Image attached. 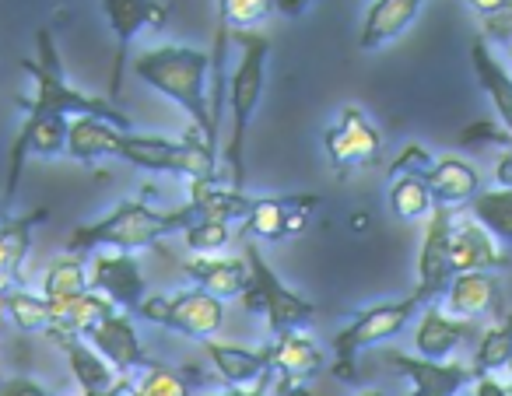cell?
<instances>
[{"mask_svg": "<svg viewBox=\"0 0 512 396\" xmlns=\"http://www.w3.org/2000/svg\"><path fill=\"white\" fill-rule=\"evenodd\" d=\"M134 74L158 95L176 102L193 123V134L218 148L211 120V57L193 46H151L134 60Z\"/></svg>", "mask_w": 512, "mask_h": 396, "instance_id": "obj_1", "label": "cell"}, {"mask_svg": "<svg viewBox=\"0 0 512 396\" xmlns=\"http://www.w3.org/2000/svg\"><path fill=\"white\" fill-rule=\"evenodd\" d=\"M193 207L183 204L176 211H158V207L144 204V200H120L109 214L78 225L67 239V253H95V249H123V253H137V249H151L155 242L169 239V235H183L193 225Z\"/></svg>", "mask_w": 512, "mask_h": 396, "instance_id": "obj_2", "label": "cell"}, {"mask_svg": "<svg viewBox=\"0 0 512 396\" xmlns=\"http://www.w3.org/2000/svg\"><path fill=\"white\" fill-rule=\"evenodd\" d=\"M232 43L239 46V64L228 74V144L221 151V165L228 172V186L242 190L246 179V134L253 123L256 109L264 102V85H267V60H271V39L264 32H232Z\"/></svg>", "mask_w": 512, "mask_h": 396, "instance_id": "obj_3", "label": "cell"}, {"mask_svg": "<svg viewBox=\"0 0 512 396\" xmlns=\"http://www.w3.org/2000/svg\"><path fill=\"white\" fill-rule=\"evenodd\" d=\"M36 60H22L25 74L32 78L36 85V99H25L22 109L29 116H95V120H106L120 130H130V116L123 113L116 102L102 99V95L92 92H81L74 88L71 81L64 78V67H60V53L57 43H53V32L50 29H39L36 32Z\"/></svg>", "mask_w": 512, "mask_h": 396, "instance_id": "obj_4", "label": "cell"}, {"mask_svg": "<svg viewBox=\"0 0 512 396\" xmlns=\"http://www.w3.org/2000/svg\"><path fill=\"white\" fill-rule=\"evenodd\" d=\"M425 305H428V298L414 288L411 295L400 298V302H379V305L362 309L348 326H344V330H337L334 365H330V372H334L341 382H351V386L362 382V372H358V354H362L365 347H376V344H383V340L397 337V333L404 330L414 316H421Z\"/></svg>", "mask_w": 512, "mask_h": 396, "instance_id": "obj_5", "label": "cell"}, {"mask_svg": "<svg viewBox=\"0 0 512 396\" xmlns=\"http://www.w3.org/2000/svg\"><path fill=\"white\" fill-rule=\"evenodd\" d=\"M116 158L148 172H176V176L190 179V183L193 179H221L218 148L197 134H190L186 141H172V137L123 130L120 144H116Z\"/></svg>", "mask_w": 512, "mask_h": 396, "instance_id": "obj_6", "label": "cell"}, {"mask_svg": "<svg viewBox=\"0 0 512 396\" xmlns=\"http://www.w3.org/2000/svg\"><path fill=\"white\" fill-rule=\"evenodd\" d=\"M246 263H249V288L242 291V305L249 312H264L271 337L285 330H306L316 323V302L302 298L278 277V270L264 260L256 242H246Z\"/></svg>", "mask_w": 512, "mask_h": 396, "instance_id": "obj_7", "label": "cell"}, {"mask_svg": "<svg viewBox=\"0 0 512 396\" xmlns=\"http://www.w3.org/2000/svg\"><path fill=\"white\" fill-rule=\"evenodd\" d=\"M134 316L183 337L211 340L225 326V302L204 288H186L179 295H144Z\"/></svg>", "mask_w": 512, "mask_h": 396, "instance_id": "obj_8", "label": "cell"}, {"mask_svg": "<svg viewBox=\"0 0 512 396\" xmlns=\"http://www.w3.org/2000/svg\"><path fill=\"white\" fill-rule=\"evenodd\" d=\"M46 337L67 354V365H71V375L78 382L81 396H130L134 389V375H120L85 337L78 333H67L50 326Z\"/></svg>", "mask_w": 512, "mask_h": 396, "instance_id": "obj_9", "label": "cell"}, {"mask_svg": "<svg viewBox=\"0 0 512 396\" xmlns=\"http://www.w3.org/2000/svg\"><path fill=\"white\" fill-rule=\"evenodd\" d=\"M102 15H106L109 29L116 36V57H113V74H109V88L120 92L123 85V67H127V53L134 46V39L144 29H162L169 22V8L162 0H99Z\"/></svg>", "mask_w": 512, "mask_h": 396, "instance_id": "obj_10", "label": "cell"}, {"mask_svg": "<svg viewBox=\"0 0 512 396\" xmlns=\"http://www.w3.org/2000/svg\"><path fill=\"white\" fill-rule=\"evenodd\" d=\"M88 288L116 305L120 312L134 316L144 302V270L134 253L123 249H95L92 267H88Z\"/></svg>", "mask_w": 512, "mask_h": 396, "instance_id": "obj_11", "label": "cell"}, {"mask_svg": "<svg viewBox=\"0 0 512 396\" xmlns=\"http://www.w3.org/2000/svg\"><path fill=\"white\" fill-rule=\"evenodd\" d=\"M453 225H456L453 207H435L425 218V235H421V253H418V291L428 302H439L442 291L453 281V267H449Z\"/></svg>", "mask_w": 512, "mask_h": 396, "instance_id": "obj_12", "label": "cell"}, {"mask_svg": "<svg viewBox=\"0 0 512 396\" xmlns=\"http://www.w3.org/2000/svg\"><path fill=\"white\" fill-rule=\"evenodd\" d=\"M386 365H393V372L411 382L407 396H460L477 379V368L463 365V361H432L421 354L390 351Z\"/></svg>", "mask_w": 512, "mask_h": 396, "instance_id": "obj_13", "label": "cell"}, {"mask_svg": "<svg viewBox=\"0 0 512 396\" xmlns=\"http://www.w3.org/2000/svg\"><path fill=\"white\" fill-rule=\"evenodd\" d=\"M67 116H25L22 130L11 144L8 162V190H4V207L18 193V179L25 172L29 158H60L67 155Z\"/></svg>", "mask_w": 512, "mask_h": 396, "instance_id": "obj_14", "label": "cell"}, {"mask_svg": "<svg viewBox=\"0 0 512 396\" xmlns=\"http://www.w3.org/2000/svg\"><path fill=\"white\" fill-rule=\"evenodd\" d=\"M81 337L109 361L120 375H137L141 368H148V351H144L141 337H137V326H134V316L130 312H106L102 319H95Z\"/></svg>", "mask_w": 512, "mask_h": 396, "instance_id": "obj_15", "label": "cell"}, {"mask_svg": "<svg viewBox=\"0 0 512 396\" xmlns=\"http://www.w3.org/2000/svg\"><path fill=\"white\" fill-rule=\"evenodd\" d=\"M320 207V197H260L242 218L246 239L281 242L306 232L309 214Z\"/></svg>", "mask_w": 512, "mask_h": 396, "instance_id": "obj_16", "label": "cell"}, {"mask_svg": "<svg viewBox=\"0 0 512 396\" xmlns=\"http://www.w3.org/2000/svg\"><path fill=\"white\" fill-rule=\"evenodd\" d=\"M323 148H327V158L337 172H348L355 165L376 162L379 151H383V137H379V130L372 127L362 109L348 106L341 113V120L323 134Z\"/></svg>", "mask_w": 512, "mask_h": 396, "instance_id": "obj_17", "label": "cell"}, {"mask_svg": "<svg viewBox=\"0 0 512 396\" xmlns=\"http://www.w3.org/2000/svg\"><path fill=\"white\" fill-rule=\"evenodd\" d=\"M323 365L327 358L306 330H285L271 340V368L285 396H306V382L316 379Z\"/></svg>", "mask_w": 512, "mask_h": 396, "instance_id": "obj_18", "label": "cell"}, {"mask_svg": "<svg viewBox=\"0 0 512 396\" xmlns=\"http://www.w3.org/2000/svg\"><path fill=\"white\" fill-rule=\"evenodd\" d=\"M470 337H481L477 319H456L439 302H428L421 309L418 326H414V354L432 361H449L453 351H460Z\"/></svg>", "mask_w": 512, "mask_h": 396, "instance_id": "obj_19", "label": "cell"}, {"mask_svg": "<svg viewBox=\"0 0 512 396\" xmlns=\"http://www.w3.org/2000/svg\"><path fill=\"white\" fill-rule=\"evenodd\" d=\"M439 305L456 319H481V316H495L502 319L505 305H502V288H498L495 274L491 270H474V274H456L449 281V288L442 291Z\"/></svg>", "mask_w": 512, "mask_h": 396, "instance_id": "obj_20", "label": "cell"}, {"mask_svg": "<svg viewBox=\"0 0 512 396\" xmlns=\"http://www.w3.org/2000/svg\"><path fill=\"white\" fill-rule=\"evenodd\" d=\"M512 256L505 253V246H498L488 235V228H481L474 218H460L456 214L453 225V246H449V267L456 274H474V270H498L509 267Z\"/></svg>", "mask_w": 512, "mask_h": 396, "instance_id": "obj_21", "label": "cell"}, {"mask_svg": "<svg viewBox=\"0 0 512 396\" xmlns=\"http://www.w3.org/2000/svg\"><path fill=\"white\" fill-rule=\"evenodd\" d=\"M204 354L211 358V368L228 382V386H253L256 379H264L271 368V344L264 347H242L232 340H200Z\"/></svg>", "mask_w": 512, "mask_h": 396, "instance_id": "obj_22", "label": "cell"}, {"mask_svg": "<svg viewBox=\"0 0 512 396\" xmlns=\"http://www.w3.org/2000/svg\"><path fill=\"white\" fill-rule=\"evenodd\" d=\"M183 274L193 281V288L211 291L214 298H242L249 288V263L246 256H190L183 263Z\"/></svg>", "mask_w": 512, "mask_h": 396, "instance_id": "obj_23", "label": "cell"}, {"mask_svg": "<svg viewBox=\"0 0 512 396\" xmlns=\"http://www.w3.org/2000/svg\"><path fill=\"white\" fill-rule=\"evenodd\" d=\"M421 8H425V0H372L369 11H365L358 46H362L365 53L390 46L393 39H400L411 29L414 18L421 15Z\"/></svg>", "mask_w": 512, "mask_h": 396, "instance_id": "obj_24", "label": "cell"}, {"mask_svg": "<svg viewBox=\"0 0 512 396\" xmlns=\"http://www.w3.org/2000/svg\"><path fill=\"white\" fill-rule=\"evenodd\" d=\"M425 183H428V190H432L435 207H453V211L467 207L470 200L477 197V190H481L477 169L456 155L435 158V165L425 172Z\"/></svg>", "mask_w": 512, "mask_h": 396, "instance_id": "obj_25", "label": "cell"}, {"mask_svg": "<svg viewBox=\"0 0 512 396\" xmlns=\"http://www.w3.org/2000/svg\"><path fill=\"white\" fill-rule=\"evenodd\" d=\"M470 64H474V74L481 81V88L488 92L491 106L498 113V123L512 134V74L502 60L491 53V46L484 39H474L470 46Z\"/></svg>", "mask_w": 512, "mask_h": 396, "instance_id": "obj_26", "label": "cell"}, {"mask_svg": "<svg viewBox=\"0 0 512 396\" xmlns=\"http://www.w3.org/2000/svg\"><path fill=\"white\" fill-rule=\"evenodd\" d=\"M197 218H221V221H242L249 214V207L256 204L253 197H246L235 186L221 183V179H193L190 183V200Z\"/></svg>", "mask_w": 512, "mask_h": 396, "instance_id": "obj_27", "label": "cell"}, {"mask_svg": "<svg viewBox=\"0 0 512 396\" xmlns=\"http://www.w3.org/2000/svg\"><path fill=\"white\" fill-rule=\"evenodd\" d=\"M120 127L95 116H71L67 123V158L74 162H99V158H116L120 144Z\"/></svg>", "mask_w": 512, "mask_h": 396, "instance_id": "obj_28", "label": "cell"}, {"mask_svg": "<svg viewBox=\"0 0 512 396\" xmlns=\"http://www.w3.org/2000/svg\"><path fill=\"white\" fill-rule=\"evenodd\" d=\"M467 214L498 246L512 249V186H491V190H477V197L467 204Z\"/></svg>", "mask_w": 512, "mask_h": 396, "instance_id": "obj_29", "label": "cell"}, {"mask_svg": "<svg viewBox=\"0 0 512 396\" xmlns=\"http://www.w3.org/2000/svg\"><path fill=\"white\" fill-rule=\"evenodd\" d=\"M116 305L109 298H102L99 291H81L74 298H64V302H50V312H53V326L57 330H67V333H85L95 319H102L106 312H113Z\"/></svg>", "mask_w": 512, "mask_h": 396, "instance_id": "obj_30", "label": "cell"}, {"mask_svg": "<svg viewBox=\"0 0 512 396\" xmlns=\"http://www.w3.org/2000/svg\"><path fill=\"white\" fill-rule=\"evenodd\" d=\"M88 291V260L78 253H64L46 267L43 274V298L46 302H64Z\"/></svg>", "mask_w": 512, "mask_h": 396, "instance_id": "obj_31", "label": "cell"}, {"mask_svg": "<svg viewBox=\"0 0 512 396\" xmlns=\"http://www.w3.org/2000/svg\"><path fill=\"white\" fill-rule=\"evenodd\" d=\"M390 211L400 221H425L435 211L432 190L421 176H393L390 183Z\"/></svg>", "mask_w": 512, "mask_h": 396, "instance_id": "obj_32", "label": "cell"}, {"mask_svg": "<svg viewBox=\"0 0 512 396\" xmlns=\"http://www.w3.org/2000/svg\"><path fill=\"white\" fill-rule=\"evenodd\" d=\"M4 309H8V319L22 333H46L53 326L50 302H46L43 295H32V291H25V288L4 291Z\"/></svg>", "mask_w": 512, "mask_h": 396, "instance_id": "obj_33", "label": "cell"}, {"mask_svg": "<svg viewBox=\"0 0 512 396\" xmlns=\"http://www.w3.org/2000/svg\"><path fill=\"white\" fill-rule=\"evenodd\" d=\"M512 358V312H505L502 319H495V326L481 330V344L474 354V368L481 372H502Z\"/></svg>", "mask_w": 512, "mask_h": 396, "instance_id": "obj_34", "label": "cell"}, {"mask_svg": "<svg viewBox=\"0 0 512 396\" xmlns=\"http://www.w3.org/2000/svg\"><path fill=\"white\" fill-rule=\"evenodd\" d=\"M274 15V0H218V25L246 32Z\"/></svg>", "mask_w": 512, "mask_h": 396, "instance_id": "obj_35", "label": "cell"}, {"mask_svg": "<svg viewBox=\"0 0 512 396\" xmlns=\"http://www.w3.org/2000/svg\"><path fill=\"white\" fill-rule=\"evenodd\" d=\"M228 239H232V221H221V218H193V225L183 232V242L197 256L221 253L228 246Z\"/></svg>", "mask_w": 512, "mask_h": 396, "instance_id": "obj_36", "label": "cell"}, {"mask_svg": "<svg viewBox=\"0 0 512 396\" xmlns=\"http://www.w3.org/2000/svg\"><path fill=\"white\" fill-rule=\"evenodd\" d=\"M134 396H193V389L186 386V379L179 372L165 365H148L137 372L134 379Z\"/></svg>", "mask_w": 512, "mask_h": 396, "instance_id": "obj_37", "label": "cell"}, {"mask_svg": "<svg viewBox=\"0 0 512 396\" xmlns=\"http://www.w3.org/2000/svg\"><path fill=\"white\" fill-rule=\"evenodd\" d=\"M432 165H435L432 151H428L425 144L411 141V144H404V151H400L397 158H393L390 176H421L425 179V172L432 169Z\"/></svg>", "mask_w": 512, "mask_h": 396, "instance_id": "obj_38", "label": "cell"}, {"mask_svg": "<svg viewBox=\"0 0 512 396\" xmlns=\"http://www.w3.org/2000/svg\"><path fill=\"white\" fill-rule=\"evenodd\" d=\"M477 141H491V144H505V148H512V134L505 127H491V123H474V127H467L460 134V144H467V148H474Z\"/></svg>", "mask_w": 512, "mask_h": 396, "instance_id": "obj_39", "label": "cell"}, {"mask_svg": "<svg viewBox=\"0 0 512 396\" xmlns=\"http://www.w3.org/2000/svg\"><path fill=\"white\" fill-rule=\"evenodd\" d=\"M0 396H53V393L39 379H32V375H8V379H0Z\"/></svg>", "mask_w": 512, "mask_h": 396, "instance_id": "obj_40", "label": "cell"}, {"mask_svg": "<svg viewBox=\"0 0 512 396\" xmlns=\"http://www.w3.org/2000/svg\"><path fill=\"white\" fill-rule=\"evenodd\" d=\"M470 396H512V379L502 382L498 372H481L470 382Z\"/></svg>", "mask_w": 512, "mask_h": 396, "instance_id": "obj_41", "label": "cell"}, {"mask_svg": "<svg viewBox=\"0 0 512 396\" xmlns=\"http://www.w3.org/2000/svg\"><path fill=\"white\" fill-rule=\"evenodd\" d=\"M271 382H274V372H267L264 379H256L253 386H228L225 393H211V396H267L271 393Z\"/></svg>", "mask_w": 512, "mask_h": 396, "instance_id": "obj_42", "label": "cell"}, {"mask_svg": "<svg viewBox=\"0 0 512 396\" xmlns=\"http://www.w3.org/2000/svg\"><path fill=\"white\" fill-rule=\"evenodd\" d=\"M313 8V0H274V11H281L285 18H299Z\"/></svg>", "mask_w": 512, "mask_h": 396, "instance_id": "obj_43", "label": "cell"}, {"mask_svg": "<svg viewBox=\"0 0 512 396\" xmlns=\"http://www.w3.org/2000/svg\"><path fill=\"white\" fill-rule=\"evenodd\" d=\"M467 4H470V8H474L481 18H491V15H498V11L512 8V0H467Z\"/></svg>", "mask_w": 512, "mask_h": 396, "instance_id": "obj_44", "label": "cell"}, {"mask_svg": "<svg viewBox=\"0 0 512 396\" xmlns=\"http://www.w3.org/2000/svg\"><path fill=\"white\" fill-rule=\"evenodd\" d=\"M495 179H498V186H512V148L505 151L502 158H498V165H495Z\"/></svg>", "mask_w": 512, "mask_h": 396, "instance_id": "obj_45", "label": "cell"}, {"mask_svg": "<svg viewBox=\"0 0 512 396\" xmlns=\"http://www.w3.org/2000/svg\"><path fill=\"white\" fill-rule=\"evenodd\" d=\"M358 396H386V393H383V389H372V386H369V389H362Z\"/></svg>", "mask_w": 512, "mask_h": 396, "instance_id": "obj_46", "label": "cell"}, {"mask_svg": "<svg viewBox=\"0 0 512 396\" xmlns=\"http://www.w3.org/2000/svg\"><path fill=\"white\" fill-rule=\"evenodd\" d=\"M4 316H8V309H4V295H0V326H4Z\"/></svg>", "mask_w": 512, "mask_h": 396, "instance_id": "obj_47", "label": "cell"}, {"mask_svg": "<svg viewBox=\"0 0 512 396\" xmlns=\"http://www.w3.org/2000/svg\"><path fill=\"white\" fill-rule=\"evenodd\" d=\"M505 372H509V379H512V358H509V365H505Z\"/></svg>", "mask_w": 512, "mask_h": 396, "instance_id": "obj_48", "label": "cell"}, {"mask_svg": "<svg viewBox=\"0 0 512 396\" xmlns=\"http://www.w3.org/2000/svg\"><path fill=\"white\" fill-rule=\"evenodd\" d=\"M4 214H8V207H0V218H4Z\"/></svg>", "mask_w": 512, "mask_h": 396, "instance_id": "obj_49", "label": "cell"}, {"mask_svg": "<svg viewBox=\"0 0 512 396\" xmlns=\"http://www.w3.org/2000/svg\"><path fill=\"white\" fill-rule=\"evenodd\" d=\"M0 379H4V375H0Z\"/></svg>", "mask_w": 512, "mask_h": 396, "instance_id": "obj_50", "label": "cell"}]
</instances>
